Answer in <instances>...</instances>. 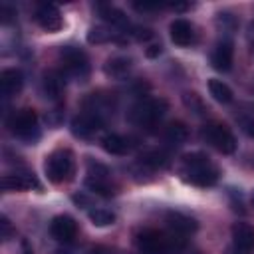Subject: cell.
<instances>
[{
    "instance_id": "cell-1",
    "label": "cell",
    "mask_w": 254,
    "mask_h": 254,
    "mask_svg": "<svg viewBox=\"0 0 254 254\" xmlns=\"http://www.w3.org/2000/svg\"><path fill=\"white\" fill-rule=\"evenodd\" d=\"M181 177L194 187H212L218 181V169L204 153H189L181 161Z\"/></svg>"
},
{
    "instance_id": "cell-2",
    "label": "cell",
    "mask_w": 254,
    "mask_h": 254,
    "mask_svg": "<svg viewBox=\"0 0 254 254\" xmlns=\"http://www.w3.org/2000/svg\"><path fill=\"white\" fill-rule=\"evenodd\" d=\"M44 171L50 183L54 185H62L71 181L73 177V155L67 149H58L54 153H50L46 157L44 163Z\"/></svg>"
},
{
    "instance_id": "cell-3",
    "label": "cell",
    "mask_w": 254,
    "mask_h": 254,
    "mask_svg": "<svg viewBox=\"0 0 254 254\" xmlns=\"http://www.w3.org/2000/svg\"><path fill=\"white\" fill-rule=\"evenodd\" d=\"M165 111H167L165 99H143L131 109L129 119L141 129H153L163 119Z\"/></svg>"
},
{
    "instance_id": "cell-4",
    "label": "cell",
    "mask_w": 254,
    "mask_h": 254,
    "mask_svg": "<svg viewBox=\"0 0 254 254\" xmlns=\"http://www.w3.org/2000/svg\"><path fill=\"white\" fill-rule=\"evenodd\" d=\"M135 244L143 254H169L175 246H179L177 240H173L171 236L155 228H145L137 232Z\"/></svg>"
},
{
    "instance_id": "cell-5",
    "label": "cell",
    "mask_w": 254,
    "mask_h": 254,
    "mask_svg": "<svg viewBox=\"0 0 254 254\" xmlns=\"http://www.w3.org/2000/svg\"><path fill=\"white\" fill-rule=\"evenodd\" d=\"M8 127L16 137L32 141V139L38 137V113L30 107H24V109L10 115Z\"/></svg>"
},
{
    "instance_id": "cell-6",
    "label": "cell",
    "mask_w": 254,
    "mask_h": 254,
    "mask_svg": "<svg viewBox=\"0 0 254 254\" xmlns=\"http://www.w3.org/2000/svg\"><path fill=\"white\" fill-rule=\"evenodd\" d=\"M202 137H204L216 151H220V153H224V155H230V153L236 151V139H234L232 131H230L224 123L212 121V123L204 125Z\"/></svg>"
},
{
    "instance_id": "cell-7",
    "label": "cell",
    "mask_w": 254,
    "mask_h": 254,
    "mask_svg": "<svg viewBox=\"0 0 254 254\" xmlns=\"http://www.w3.org/2000/svg\"><path fill=\"white\" fill-rule=\"evenodd\" d=\"M62 62H64V69L69 75L75 77H83L89 71V60L85 56V52H81L79 48L73 46H65L62 50Z\"/></svg>"
},
{
    "instance_id": "cell-8",
    "label": "cell",
    "mask_w": 254,
    "mask_h": 254,
    "mask_svg": "<svg viewBox=\"0 0 254 254\" xmlns=\"http://www.w3.org/2000/svg\"><path fill=\"white\" fill-rule=\"evenodd\" d=\"M50 232L58 242H71L77 236V224L67 214H58L50 222Z\"/></svg>"
},
{
    "instance_id": "cell-9",
    "label": "cell",
    "mask_w": 254,
    "mask_h": 254,
    "mask_svg": "<svg viewBox=\"0 0 254 254\" xmlns=\"http://www.w3.org/2000/svg\"><path fill=\"white\" fill-rule=\"evenodd\" d=\"M34 20L40 28H44L46 32H58L64 22H62V14L60 10L54 6V4H40L36 8V14H34Z\"/></svg>"
},
{
    "instance_id": "cell-10",
    "label": "cell",
    "mask_w": 254,
    "mask_h": 254,
    "mask_svg": "<svg viewBox=\"0 0 254 254\" xmlns=\"http://www.w3.org/2000/svg\"><path fill=\"white\" fill-rule=\"evenodd\" d=\"M103 125V117L91 113V111H83L77 117H73L71 121V131L77 137H91L95 131H99Z\"/></svg>"
},
{
    "instance_id": "cell-11",
    "label": "cell",
    "mask_w": 254,
    "mask_h": 254,
    "mask_svg": "<svg viewBox=\"0 0 254 254\" xmlns=\"http://www.w3.org/2000/svg\"><path fill=\"white\" fill-rule=\"evenodd\" d=\"M2 187L6 190H28L32 187H40L38 179L34 177V173H28V171H16V173H10V175H4L2 179Z\"/></svg>"
},
{
    "instance_id": "cell-12",
    "label": "cell",
    "mask_w": 254,
    "mask_h": 254,
    "mask_svg": "<svg viewBox=\"0 0 254 254\" xmlns=\"http://www.w3.org/2000/svg\"><path fill=\"white\" fill-rule=\"evenodd\" d=\"M169 34H171L173 44H177L181 48H187V46H190L194 42V30H192L190 22H187L183 18H177V20L171 22Z\"/></svg>"
},
{
    "instance_id": "cell-13",
    "label": "cell",
    "mask_w": 254,
    "mask_h": 254,
    "mask_svg": "<svg viewBox=\"0 0 254 254\" xmlns=\"http://www.w3.org/2000/svg\"><path fill=\"white\" fill-rule=\"evenodd\" d=\"M210 62H212V67L218 69V71H228L232 67V44L228 40H222L216 44V48L212 50V56H210Z\"/></svg>"
},
{
    "instance_id": "cell-14",
    "label": "cell",
    "mask_w": 254,
    "mask_h": 254,
    "mask_svg": "<svg viewBox=\"0 0 254 254\" xmlns=\"http://www.w3.org/2000/svg\"><path fill=\"white\" fill-rule=\"evenodd\" d=\"M232 240L234 246L242 252H248L254 248V226L246 224V222H236L232 226Z\"/></svg>"
},
{
    "instance_id": "cell-15",
    "label": "cell",
    "mask_w": 254,
    "mask_h": 254,
    "mask_svg": "<svg viewBox=\"0 0 254 254\" xmlns=\"http://www.w3.org/2000/svg\"><path fill=\"white\" fill-rule=\"evenodd\" d=\"M0 83H2L4 95L10 97V95H16V93L22 89V85H24V75H22L20 69L8 67V69H4V71L0 73Z\"/></svg>"
},
{
    "instance_id": "cell-16",
    "label": "cell",
    "mask_w": 254,
    "mask_h": 254,
    "mask_svg": "<svg viewBox=\"0 0 254 254\" xmlns=\"http://www.w3.org/2000/svg\"><path fill=\"white\" fill-rule=\"evenodd\" d=\"M101 147L111 155H127L131 151L133 143L129 137H123L117 133H107L105 137H101Z\"/></svg>"
},
{
    "instance_id": "cell-17",
    "label": "cell",
    "mask_w": 254,
    "mask_h": 254,
    "mask_svg": "<svg viewBox=\"0 0 254 254\" xmlns=\"http://www.w3.org/2000/svg\"><path fill=\"white\" fill-rule=\"evenodd\" d=\"M42 89H44L46 97L60 99L62 93H64V75L60 71H56V69L46 71L44 73V79H42Z\"/></svg>"
},
{
    "instance_id": "cell-18",
    "label": "cell",
    "mask_w": 254,
    "mask_h": 254,
    "mask_svg": "<svg viewBox=\"0 0 254 254\" xmlns=\"http://www.w3.org/2000/svg\"><path fill=\"white\" fill-rule=\"evenodd\" d=\"M167 224L179 234H189V232L196 230V220L190 218L189 214H183V212H177V210L167 214Z\"/></svg>"
},
{
    "instance_id": "cell-19",
    "label": "cell",
    "mask_w": 254,
    "mask_h": 254,
    "mask_svg": "<svg viewBox=\"0 0 254 254\" xmlns=\"http://www.w3.org/2000/svg\"><path fill=\"white\" fill-rule=\"evenodd\" d=\"M97 8H99L101 18H103L105 22H109L111 26H121V28H127V26H129L127 16H125L119 8H115V6H111V4H101V6H97Z\"/></svg>"
},
{
    "instance_id": "cell-20",
    "label": "cell",
    "mask_w": 254,
    "mask_h": 254,
    "mask_svg": "<svg viewBox=\"0 0 254 254\" xmlns=\"http://www.w3.org/2000/svg\"><path fill=\"white\" fill-rule=\"evenodd\" d=\"M103 69H105V73L111 75V77H123V75H127L129 69H131V60H129V58H123V56H115V58L107 60V64H105Z\"/></svg>"
},
{
    "instance_id": "cell-21",
    "label": "cell",
    "mask_w": 254,
    "mask_h": 254,
    "mask_svg": "<svg viewBox=\"0 0 254 254\" xmlns=\"http://www.w3.org/2000/svg\"><path fill=\"white\" fill-rule=\"evenodd\" d=\"M163 135H165V139H167L169 143H173V145H181V143L187 141V137H189V129H187V125H185L183 121H173V123H169V125L165 127Z\"/></svg>"
},
{
    "instance_id": "cell-22",
    "label": "cell",
    "mask_w": 254,
    "mask_h": 254,
    "mask_svg": "<svg viewBox=\"0 0 254 254\" xmlns=\"http://www.w3.org/2000/svg\"><path fill=\"white\" fill-rule=\"evenodd\" d=\"M208 91L214 101L218 103H230L232 101V89L222 81V79H210L208 81Z\"/></svg>"
},
{
    "instance_id": "cell-23",
    "label": "cell",
    "mask_w": 254,
    "mask_h": 254,
    "mask_svg": "<svg viewBox=\"0 0 254 254\" xmlns=\"http://www.w3.org/2000/svg\"><path fill=\"white\" fill-rule=\"evenodd\" d=\"M85 185L91 192L95 194H101V196H111L115 194V187L109 183V177H103V179H95V177H87L85 179Z\"/></svg>"
},
{
    "instance_id": "cell-24",
    "label": "cell",
    "mask_w": 254,
    "mask_h": 254,
    "mask_svg": "<svg viewBox=\"0 0 254 254\" xmlns=\"http://www.w3.org/2000/svg\"><path fill=\"white\" fill-rule=\"evenodd\" d=\"M167 163H169L167 155H165L163 151H159V149L145 151V153L141 155V165H145V167H149V169H163V167H167Z\"/></svg>"
},
{
    "instance_id": "cell-25",
    "label": "cell",
    "mask_w": 254,
    "mask_h": 254,
    "mask_svg": "<svg viewBox=\"0 0 254 254\" xmlns=\"http://www.w3.org/2000/svg\"><path fill=\"white\" fill-rule=\"evenodd\" d=\"M89 220H91L93 226L101 228V226L113 224L115 222V214L111 210H107V208H93V210H89Z\"/></svg>"
},
{
    "instance_id": "cell-26",
    "label": "cell",
    "mask_w": 254,
    "mask_h": 254,
    "mask_svg": "<svg viewBox=\"0 0 254 254\" xmlns=\"http://www.w3.org/2000/svg\"><path fill=\"white\" fill-rule=\"evenodd\" d=\"M113 36H111V32L109 30H105V28H91L89 32H87V42L89 44H103V42H109Z\"/></svg>"
},
{
    "instance_id": "cell-27",
    "label": "cell",
    "mask_w": 254,
    "mask_h": 254,
    "mask_svg": "<svg viewBox=\"0 0 254 254\" xmlns=\"http://www.w3.org/2000/svg\"><path fill=\"white\" fill-rule=\"evenodd\" d=\"M12 236V226H10V220L6 216H2V238L8 240Z\"/></svg>"
},
{
    "instance_id": "cell-28",
    "label": "cell",
    "mask_w": 254,
    "mask_h": 254,
    "mask_svg": "<svg viewBox=\"0 0 254 254\" xmlns=\"http://www.w3.org/2000/svg\"><path fill=\"white\" fill-rule=\"evenodd\" d=\"M151 36H153V32L147 30V28H137V32H135V38L137 40H149Z\"/></svg>"
},
{
    "instance_id": "cell-29",
    "label": "cell",
    "mask_w": 254,
    "mask_h": 254,
    "mask_svg": "<svg viewBox=\"0 0 254 254\" xmlns=\"http://www.w3.org/2000/svg\"><path fill=\"white\" fill-rule=\"evenodd\" d=\"M161 54V46H151L149 50H147V56L149 58H155V56H159Z\"/></svg>"
},
{
    "instance_id": "cell-30",
    "label": "cell",
    "mask_w": 254,
    "mask_h": 254,
    "mask_svg": "<svg viewBox=\"0 0 254 254\" xmlns=\"http://www.w3.org/2000/svg\"><path fill=\"white\" fill-rule=\"evenodd\" d=\"M91 254H109V252H107L105 248H95V250H93Z\"/></svg>"
},
{
    "instance_id": "cell-31",
    "label": "cell",
    "mask_w": 254,
    "mask_h": 254,
    "mask_svg": "<svg viewBox=\"0 0 254 254\" xmlns=\"http://www.w3.org/2000/svg\"><path fill=\"white\" fill-rule=\"evenodd\" d=\"M248 133H250V135L254 137V125H250V127H248Z\"/></svg>"
},
{
    "instance_id": "cell-32",
    "label": "cell",
    "mask_w": 254,
    "mask_h": 254,
    "mask_svg": "<svg viewBox=\"0 0 254 254\" xmlns=\"http://www.w3.org/2000/svg\"><path fill=\"white\" fill-rule=\"evenodd\" d=\"M250 198H252V204H254V190H252V196Z\"/></svg>"
}]
</instances>
